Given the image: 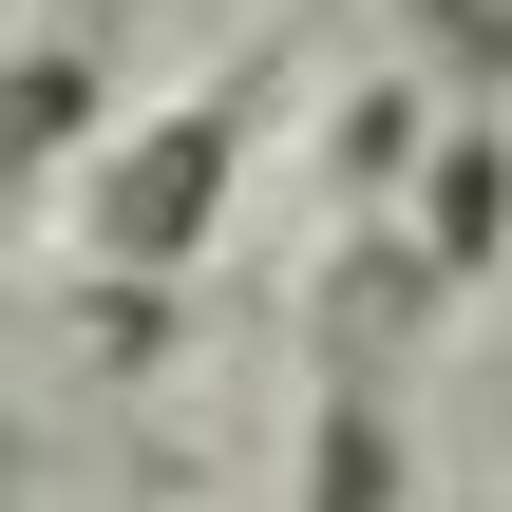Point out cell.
<instances>
[{"label": "cell", "instance_id": "8992f818", "mask_svg": "<svg viewBox=\"0 0 512 512\" xmlns=\"http://www.w3.org/2000/svg\"><path fill=\"white\" fill-rule=\"evenodd\" d=\"M399 19L437 38V76H475V95L512 76V0H399Z\"/></svg>", "mask_w": 512, "mask_h": 512}, {"label": "cell", "instance_id": "5b68a950", "mask_svg": "<svg viewBox=\"0 0 512 512\" xmlns=\"http://www.w3.org/2000/svg\"><path fill=\"white\" fill-rule=\"evenodd\" d=\"M323 171H342L361 209H380L399 171H437V114H418V76H361V95H342V133H323Z\"/></svg>", "mask_w": 512, "mask_h": 512}, {"label": "cell", "instance_id": "3957f363", "mask_svg": "<svg viewBox=\"0 0 512 512\" xmlns=\"http://www.w3.org/2000/svg\"><path fill=\"white\" fill-rule=\"evenodd\" d=\"M399 228H418V266H437V285H494V266H512V133H494V114H456V133H437V171L399 190Z\"/></svg>", "mask_w": 512, "mask_h": 512}, {"label": "cell", "instance_id": "277c9868", "mask_svg": "<svg viewBox=\"0 0 512 512\" xmlns=\"http://www.w3.org/2000/svg\"><path fill=\"white\" fill-rule=\"evenodd\" d=\"M304 512H418V437L380 418V380H323V418H304Z\"/></svg>", "mask_w": 512, "mask_h": 512}, {"label": "cell", "instance_id": "7a4b0ae2", "mask_svg": "<svg viewBox=\"0 0 512 512\" xmlns=\"http://www.w3.org/2000/svg\"><path fill=\"white\" fill-rule=\"evenodd\" d=\"M95 152H114V57H95V38L0 57V209H19V190H76Z\"/></svg>", "mask_w": 512, "mask_h": 512}, {"label": "cell", "instance_id": "6da1fadb", "mask_svg": "<svg viewBox=\"0 0 512 512\" xmlns=\"http://www.w3.org/2000/svg\"><path fill=\"white\" fill-rule=\"evenodd\" d=\"M247 133H266V76H190L171 114H114V152L76 171V266L95 285H190L228 190H247Z\"/></svg>", "mask_w": 512, "mask_h": 512}]
</instances>
